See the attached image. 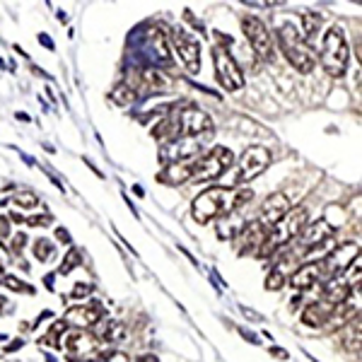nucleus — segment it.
<instances>
[{
  "label": "nucleus",
  "mask_w": 362,
  "mask_h": 362,
  "mask_svg": "<svg viewBox=\"0 0 362 362\" xmlns=\"http://www.w3.org/2000/svg\"><path fill=\"white\" fill-rule=\"evenodd\" d=\"M307 223H309V215H307L305 206L290 208L288 213H285V218L280 220L278 225H273L271 230H268L266 242L261 244V249L256 251V254H259L261 259H268V256H273L280 247H285V244L293 242L295 237H300V232L305 230Z\"/></svg>",
  "instance_id": "f257e3e1"
},
{
  "label": "nucleus",
  "mask_w": 362,
  "mask_h": 362,
  "mask_svg": "<svg viewBox=\"0 0 362 362\" xmlns=\"http://www.w3.org/2000/svg\"><path fill=\"white\" fill-rule=\"evenodd\" d=\"M230 210H235V194L227 186H210L191 203V215L201 225L215 218H223Z\"/></svg>",
  "instance_id": "f03ea898"
},
{
  "label": "nucleus",
  "mask_w": 362,
  "mask_h": 362,
  "mask_svg": "<svg viewBox=\"0 0 362 362\" xmlns=\"http://www.w3.org/2000/svg\"><path fill=\"white\" fill-rule=\"evenodd\" d=\"M278 42H280L283 54L288 56L290 66H293L297 73H302V75L312 73L314 66H317V56H314V51L309 49V44H305L300 29H295L293 25H280Z\"/></svg>",
  "instance_id": "7ed1b4c3"
},
{
  "label": "nucleus",
  "mask_w": 362,
  "mask_h": 362,
  "mask_svg": "<svg viewBox=\"0 0 362 362\" xmlns=\"http://www.w3.org/2000/svg\"><path fill=\"white\" fill-rule=\"evenodd\" d=\"M348 58H350V51H348L346 37H343V29L331 27L324 37V44H321V54H319L321 66H324V70L329 75L341 78L348 68Z\"/></svg>",
  "instance_id": "20e7f679"
},
{
  "label": "nucleus",
  "mask_w": 362,
  "mask_h": 362,
  "mask_svg": "<svg viewBox=\"0 0 362 362\" xmlns=\"http://www.w3.org/2000/svg\"><path fill=\"white\" fill-rule=\"evenodd\" d=\"M235 162V155L232 150L223 148H213L206 157H201L198 162H194V172H191V184H206V181H213V179H220L227 169L232 167Z\"/></svg>",
  "instance_id": "39448f33"
},
{
  "label": "nucleus",
  "mask_w": 362,
  "mask_h": 362,
  "mask_svg": "<svg viewBox=\"0 0 362 362\" xmlns=\"http://www.w3.org/2000/svg\"><path fill=\"white\" fill-rule=\"evenodd\" d=\"M213 61H215V78L225 87L227 92H237L244 87V73L239 68V63L232 58L230 51L225 46H215L213 49Z\"/></svg>",
  "instance_id": "423d86ee"
},
{
  "label": "nucleus",
  "mask_w": 362,
  "mask_h": 362,
  "mask_svg": "<svg viewBox=\"0 0 362 362\" xmlns=\"http://www.w3.org/2000/svg\"><path fill=\"white\" fill-rule=\"evenodd\" d=\"M242 29H244V37L249 39L251 49H254V54L259 56L261 61H273L276 49H273L271 32L266 29L264 22L254 15H244L242 17Z\"/></svg>",
  "instance_id": "0eeeda50"
},
{
  "label": "nucleus",
  "mask_w": 362,
  "mask_h": 362,
  "mask_svg": "<svg viewBox=\"0 0 362 362\" xmlns=\"http://www.w3.org/2000/svg\"><path fill=\"white\" fill-rule=\"evenodd\" d=\"M273 162V155L271 150L264 148V145H251V148L244 150L242 160H239V174H237V181L247 184V181H254L256 177L266 172Z\"/></svg>",
  "instance_id": "6e6552de"
},
{
  "label": "nucleus",
  "mask_w": 362,
  "mask_h": 362,
  "mask_svg": "<svg viewBox=\"0 0 362 362\" xmlns=\"http://www.w3.org/2000/svg\"><path fill=\"white\" fill-rule=\"evenodd\" d=\"M174 119H177V124H179L181 138H198V136L213 133V119L196 107L179 109V112H174Z\"/></svg>",
  "instance_id": "1a4fd4ad"
},
{
  "label": "nucleus",
  "mask_w": 362,
  "mask_h": 362,
  "mask_svg": "<svg viewBox=\"0 0 362 362\" xmlns=\"http://www.w3.org/2000/svg\"><path fill=\"white\" fill-rule=\"evenodd\" d=\"M172 42H174V51H177L179 61L184 63L186 68L191 70V73H196V70H201V44L196 42L194 37H191L186 29H174L172 34Z\"/></svg>",
  "instance_id": "9d476101"
},
{
  "label": "nucleus",
  "mask_w": 362,
  "mask_h": 362,
  "mask_svg": "<svg viewBox=\"0 0 362 362\" xmlns=\"http://www.w3.org/2000/svg\"><path fill=\"white\" fill-rule=\"evenodd\" d=\"M334 237H336L334 225L321 218V220H314V223H307L305 230L300 232V244H302V249H307V251H317L324 247V244L334 242Z\"/></svg>",
  "instance_id": "9b49d317"
},
{
  "label": "nucleus",
  "mask_w": 362,
  "mask_h": 362,
  "mask_svg": "<svg viewBox=\"0 0 362 362\" xmlns=\"http://www.w3.org/2000/svg\"><path fill=\"white\" fill-rule=\"evenodd\" d=\"M358 256H360L358 242H346V244H341V247H334V251L326 256V261H321V264H324V276L336 278L338 273L348 271V266L353 264Z\"/></svg>",
  "instance_id": "f8f14e48"
},
{
  "label": "nucleus",
  "mask_w": 362,
  "mask_h": 362,
  "mask_svg": "<svg viewBox=\"0 0 362 362\" xmlns=\"http://www.w3.org/2000/svg\"><path fill=\"white\" fill-rule=\"evenodd\" d=\"M61 348H66L68 355H73V358H83V360L95 362V355L99 353L102 343H99L97 336L87 334V331H75V334L66 336V341L61 343Z\"/></svg>",
  "instance_id": "ddd939ff"
},
{
  "label": "nucleus",
  "mask_w": 362,
  "mask_h": 362,
  "mask_svg": "<svg viewBox=\"0 0 362 362\" xmlns=\"http://www.w3.org/2000/svg\"><path fill=\"white\" fill-rule=\"evenodd\" d=\"M201 155V143H196V140H174V143H167L165 148H162V162L167 165H177V162H191L194 157Z\"/></svg>",
  "instance_id": "4468645a"
},
{
  "label": "nucleus",
  "mask_w": 362,
  "mask_h": 362,
  "mask_svg": "<svg viewBox=\"0 0 362 362\" xmlns=\"http://www.w3.org/2000/svg\"><path fill=\"white\" fill-rule=\"evenodd\" d=\"M290 210V198L285 194H273L261 203L259 213V225H264L266 230H271L273 225H278L285 218V213Z\"/></svg>",
  "instance_id": "2eb2a0df"
},
{
  "label": "nucleus",
  "mask_w": 362,
  "mask_h": 362,
  "mask_svg": "<svg viewBox=\"0 0 362 362\" xmlns=\"http://www.w3.org/2000/svg\"><path fill=\"white\" fill-rule=\"evenodd\" d=\"M102 319H104L102 305L92 302V305H85V307H70L63 321H66V324L78 326V329H90V326H97Z\"/></svg>",
  "instance_id": "dca6fc26"
},
{
  "label": "nucleus",
  "mask_w": 362,
  "mask_h": 362,
  "mask_svg": "<svg viewBox=\"0 0 362 362\" xmlns=\"http://www.w3.org/2000/svg\"><path fill=\"white\" fill-rule=\"evenodd\" d=\"M266 237H268V230L264 225H259V223H247L244 225V230L239 232V235L235 237L237 239V251L239 254H249V251H259L261 249V244L266 242Z\"/></svg>",
  "instance_id": "f3484780"
},
{
  "label": "nucleus",
  "mask_w": 362,
  "mask_h": 362,
  "mask_svg": "<svg viewBox=\"0 0 362 362\" xmlns=\"http://www.w3.org/2000/svg\"><path fill=\"white\" fill-rule=\"evenodd\" d=\"M321 278H324V264L314 261V264H302L300 268H295V271L290 273L288 283L297 290H307V288H314V283H319Z\"/></svg>",
  "instance_id": "a211bd4d"
},
{
  "label": "nucleus",
  "mask_w": 362,
  "mask_h": 362,
  "mask_svg": "<svg viewBox=\"0 0 362 362\" xmlns=\"http://www.w3.org/2000/svg\"><path fill=\"white\" fill-rule=\"evenodd\" d=\"M140 87H148L153 92H169L172 90V78L160 68H143L140 70Z\"/></svg>",
  "instance_id": "6ab92c4d"
},
{
  "label": "nucleus",
  "mask_w": 362,
  "mask_h": 362,
  "mask_svg": "<svg viewBox=\"0 0 362 362\" xmlns=\"http://www.w3.org/2000/svg\"><path fill=\"white\" fill-rule=\"evenodd\" d=\"M350 293H353V288H350V285L341 276H336V278H331L329 283H326L324 297H321V300H324L326 305H331V307H338V305H343V302L350 300Z\"/></svg>",
  "instance_id": "aec40b11"
},
{
  "label": "nucleus",
  "mask_w": 362,
  "mask_h": 362,
  "mask_svg": "<svg viewBox=\"0 0 362 362\" xmlns=\"http://www.w3.org/2000/svg\"><path fill=\"white\" fill-rule=\"evenodd\" d=\"M191 172H194V162H177V165H167L165 172L157 174V179L165 181L167 186H179L191 181Z\"/></svg>",
  "instance_id": "412c9836"
},
{
  "label": "nucleus",
  "mask_w": 362,
  "mask_h": 362,
  "mask_svg": "<svg viewBox=\"0 0 362 362\" xmlns=\"http://www.w3.org/2000/svg\"><path fill=\"white\" fill-rule=\"evenodd\" d=\"M331 312H334V307L326 305L324 300H319V302L309 305L305 312H302V324L312 326V329H321V326H326V321H329Z\"/></svg>",
  "instance_id": "4be33fe9"
},
{
  "label": "nucleus",
  "mask_w": 362,
  "mask_h": 362,
  "mask_svg": "<svg viewBox=\"0 0 362 362\" xmlns=\"http://www.w3.org/2000/svg\"><path fill=\"white\" fill-rule=\"evenodd\" d=\"M244 218L237 213V210H230L227 215H223V218L218 220V237L225 239V242H230V239H235L239 232L244 230Z\"/></svg>",
  "instance_id": "5701e85b"
},
{
  "label": "nucleus",
  "mask_w": 362,
  "mask_h": 362,
  "mask_svg": "<svg viewBox=\"0 0 362 362\" xmlns=\"http://www.w3.org/2000/svg\"><path fill=\"white\" fill-rule=\"evenodd\" d=\"M97 326H99L97 338H104V341H109V343H119L126 338V329L116 319H102Z\"/></svg>",
  "instance_id": "b1692460"
},
{
  "label": "nucleus",
  "mask_w": 362,
  "mask_h": 362,
  "mask_svg": "<svg viewBox=\"0 0 362 362\" xmlns=\"http://www.w3.org/2000/svg\"><path fill=\"white\" fill-rule=\"evenodd\" d=\"M153 51L162 63H172V46H169V39L162 29L153 32Z\"/></svg>",
  "instance_id": "393cba45"
},
{
  "label": "nucleus",
  "mask_w": 362,
  "mask_h": 362,
  "mask_svg": "<svg viewBox=\"0 0 362 362\" xmlns=\"http://www.w3.org/2000/svg\"><path fill=\"white\" fill-rule=\"evenodd\" d=\"M112 102L119 104V107H131V104L138 102V92L133 87H128L126 83H121L112 90Z\"/></svg>",
  "instance_id": "a878e982"
},
{
  "label": "nucleus",
  "mask_w": 362,
  "mask_h": 362,
  "mask_svg": "<svg viewBox=\"0 0 362 362\" xmlns=\"http://www.w3.org/2000/svg\"><path fill=\"white\" fill-rule=\"evenodd\" d=\"M302 39H305V44H312L314 39H317V34H319V27H321V17L319 15H314V13H307V15H302Z\"/></svg>",
  "instance_id": "bb28decb"
},
{
  "label": "nucleus",
  "mask_w": 362,
  "mask_h": 362,
  "mask_svg": "<svg viewBox=\"0 0 362 362\" xmlns=\"http://www.w3.org/2000/svg\"><path fill=\"white\" fill-rule=\"evenodd\" d=\"M13 206L17 208H25V210H32L39 206V196L32 194V191H22V194H17L13 198Z\"/></svg>",
  "instance_id": "cd10ccee"
},
{
  "label": "nucleus",
  "mask_w": 362,
  "mask_h": 362,
  "mask_svg": "<svg viewBox=\"0 0 362 362\" xmlns=\"http://www.w3.org/2000/svg\"><path fill=\"white\" fill-rule=\"evenodd\" d=\"M80 259H83V254H80L78 249H70V251H68V256L63 259L61 268H58V273H63V276H66V273H70L73 268H78V266H80Z\"/></svg>",
  "instance_id": "c85d7f7f"
},
{
  "label": "nucleus",
  "mask_w": 362,
  "mask_h": 362,
  "mask_svg": "<svg viewBox=\"0 0 362 362\" xmlns=\"http://www.w3.org/2000/svg\"><path fill=\"white\" fill-rule=\"evenodd\" d=\"M34 256H37L39 261H49L51 256H54V244H51L49 239H37V244H34Z\"/></svg>",
  "instance_id": "c756f323"
},
{
  "label": "nucleus",
  "mask_w": 362,
  "mask_h": 362,
  "mask_svg": "<svg viewBox=\"0 0 362 362\" xmlns=\"http://www.w3.org/2000/svg\"><path fill=\"white\" fill-rule=\"evenodd\" d=\"M285 283H288V278H285L283 273L273 268V271L268 273V278H266V290H271V293L276 290V293H278V290H283V288H285Z\"/></svg>",
  "instance_id": "7c9ffc66"
},
{
  "label": "nucleus",
  "mask_w": 362,
  "mask_h": 362,
  "mask_svg": "<svg viewBox=\"0 0 362 362\" xmlns=\"http://www.w3.org/2000/svg\"><path fill=\"white\" fill-rule=\"evenodd\" d=\"M92 290H95V285L92 283H78L73 288V293H70V297H73V300H80V297H87L92 293Z\"/></svg>",
  "instance_id": "2f4dec72"
},
{
  "label": "nucleus",
  "mask_w": 362,
  "mask_h": 362,
  "mask_svg": "<svg viewBox=\"0 0 362 362\" xmlns=\"http://www.w3.org/2000/svg\"><path fill=\"white\" fill-rule=\"evenodd\" d=\"M3 283L8 285L10 290H15V293H22V290H32V288H29V285L20 283V280H17L15 276H5V278H3Z\"/></svg>",
  "instance_id": "473e14b6"
},
{
  "label": "nucleus",
  "mask_w": 362,
  "mask_h": 362,
  "mask_svg": "<svg viewBox=\"0 0 362 362\" xmlns=\"http://www.w3.org/2000/svg\"><path fill=\"white\" fill-rule=\"evenodd\" d=\"M10 237V218L8 215H0V244H5L3 239Z\"/></svg>",
  "instance_id": "72a5a7b5"
},
{
  "label": "nucleus",
  "mask_w": 362,
  "mask_h": 362,
  "mask_svg": "<svg viewBox=\"0 0 362 362\" xmlns=\"http://www.w3.org/2000/svg\"><path fill=\"white\" fill-rule=\"evenodd\" d=\"M27 223L32 227H42V225L46 227V225H51V215H34V218H29Z\"/></svg>",
  "instance_id": "f704fd0d"
},
{
  "label": "nucleus",
  "mask_w": 362,
  "mask_h": 362,
  "mask_svg": "<svg viewBox=\"0 0 362 362\" xmlns=\"http://www.w3.org/2000/svg\"><path fill=\"white\" fill-rule=\"evenodd\" d=\"M104 362H128V355L126 353H119V350H112V353L104 358Z\"/></svg>",
  "instance_id": "c9c22d12"
},
{
  "label": "nucleus",
  "mask_w": 362,
  "mask_h": 362,
  "mask_svg": "<svg viewBox=\"0 0 362 362\" xmlns=\"http://www.w3.org/2000/svg\"><path fill=\"white\" fill-rule=\"evenodd\" d=\"M25 244H27V235L22 232V235H15L13 247H10V249H13V251H22V249H25Z\"/></svg>",
  "instance_id": "e433bc0d"
},
{
  "label": "nucleus",
  "mask_w": 362,
  "mask_h": 362,
  "mask_svg": "<svg viewBox=\"0 0 362 362\" xmlns=\"http://www.w3.org/2000/svg\"><path fill=\"white\" fill-rule=\"evenodd\" d=\"M271 353H273V358H278V360H288V350H283V348H271Z\"/></svg>",
  "instance_id": "4c0bfd02"
},
{
  "label": "nucleus",
  "mask_w": 362,
  "mask_h": 362,
  "mask_svg": "<svg viewBox=\"0 0 362 362\" xmlns=\"http://www.w3.org/2000/svg\"><path fill=\"white\" fill-rule=\"evenodd\" d=\"M56 237L61 239L63 244H70V235H68L66 230H63V227H58V230H56Z\"/></svg>",
  "instance_id": "58836bf2"
},
{
  "label": "nucleus",
  "mask_w": 362,
  "mask_h": 362,
  "mask_svg": "<svg viewBox=\"0 0 362 362\" xmlns=\"http://www.w3.org/2000/svg\"><path fill=\"white\" fill-rule=\"evenodd\" d=\"M242 312L247 314V317H251V319H254V321H259V319H261L259 314H254V312H251V309H247V307H242Z\"/></svg>",
  "instance_id": "ea45409f"
},
{
  "label": "nucleus",
  "mask_w": 362,
  "mask_h": 362,
  "mask_svg": "<svg viewBox=\"0 0 362 362\" xmlns=\"http://www.w3.org/2000/svg\"><path fill=\"white\" fill-rule=\"evenodd\" d=\"M138 362H160V360L155 355H143V358H138Z\"/></svg>",
  "instance_id": "a19ab883"
},
{
  "label": "nucleus",
  "mask_w": 362,
  "mask_h": 362,
  "mask_svg": "<svg viewBox=\"0 0 362 362\" xmlns=\"http://www.w3.org/2000/svg\"><path fill=\"white\" fill-rule=\"evenodd\" d=\"M39 39H42V44H46V46H49V49H54V42H51L49 37H44V34H42V37H39Z\"/></svg>",
  "instance_id": "79ce46f5"
},
{
  "label": "nucleus",
  "mask_w": 362,
  "mask_h": 362,
  "mask_svg": "<svg viewBox=\"0 0 362 362\" xmlns=\"http://www.w3.org/2000/svg\"><path fill=\"white\" fill-rule=\"evenodd\" d=\"M300 300H302V297H300V295H295V297H293V302H290V307H293V309H295V307H300Z\"/></svg>",
  "instance_id": "37998d69"
},
{
  "label": "nucleus",
  "mask_w": 362,
  "mask_h": 362,
  "mask_svg": "<svg viewBox=\"0 0 362 362\" xmlns=\"http://www.w3.org/2000/svg\"><path fill=\"white\" fill-rule=\"evenodd\" d=\"M3 278H5V266H3V261H0V283H3Z\"/></svg>",
  "instance_id": "c03bdc74"
},
{
  "label": "nucleus",
  "mask_w": 362,
  "mask_h": 362,
  "mask_svg": "<svg viewBox=\"0 0 362 362\" xmlns=\"http://www.w3.org/2000/svg\"><path fill=\"white\" fill-rule=\"evenodd\" d=\"M0 300H3V297H0Z\"/></svg>",
  "instance_id": "a18cd8bd"
},
{
  "label": "nucleus",
  "mask_w": 362,
  "mask_h": 362,
  "mask_svg": "<svg viewBox=\"0 0 362 362\" xmlns=\"http://www.w3.org/2000/svg\"><path fill=\"white\" fill-rule=\"evenodd\" d=\"M95 362H97V360H95Z\"/></svg>",
  "instance_id": "49530a36"
}]
</instances>
